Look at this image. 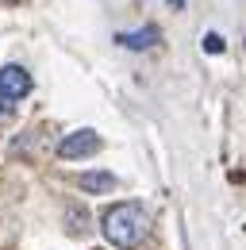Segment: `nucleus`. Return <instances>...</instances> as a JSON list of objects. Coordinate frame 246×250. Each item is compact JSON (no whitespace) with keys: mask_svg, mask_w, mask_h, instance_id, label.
Returning a JSON list of instances; mask_svg holds the SVG:
<instances>
[{"mask_svg":"<svg viewBox=\"0 0 246 250\" xmlns=\"http://www.w3.org/2000/svg\"><path fill=\"white\" fill-rule=\"evenodd\" d=\"M154 42H158V27H143V31H123L120 35V46H127V50H146Z\"/></svg>","mask_w":246,"mask_h":250,"instance_id":"5","label":"nucleus"},{"mask_svg":"<svg viewBox=\"0 0 246 250\" xmlns=\"http://www.w3.org/2000/svg\"><path fill=\"white\" fill-rule=\"evenodd\" d=\"M31 93V73L23 65H4L0 69V112H12L16 100Z\"/></svg>","mask_w":246,"mask_h":250,"instance_id":"2","label":"nucleus"},{"mask_svg":"<svg viewBox=\"0 0 246 250\" xmlns=\"http://www.w3.org/2000/svg\"><path fill=\"white\" fill-rule=\"evenodd\" d=\"M100 150V135L92 127H81V131H69L65 139L58 143V154L62 158H89Z\"/></svg>","mask_w":246,"mask_h":250,"instance_id":"3","label":"nucleus"},{"mask_svg":"<svg viewBox=\"0 0 246 250\" xmlns=\"http://www.w3.org/2000/svg\"><path fill=\"white\" fill-rule=\"evenodd\" d=\"M204 46H208V50H212V54H219V50H223V39H219V35H204Z\"/></svg>","mask_w":246,"mask_h":250,"instance_id":"6","label":"nucleus"},{"mask_svg":"<svg viewBox=\"0 0 246 250\" xmlns=\"http://www.w3.org/2000/svg\"><path fill=\"white\" fill-rule=\"evenodd\" d=\"M173 4H181V0H173Z\"/></svg>","mask_w":246,"mask_h":250,"instance_id":"7","label":"nucleus"},{"mask_svg":"<svg viewBox=\"0 0 246 250\" xmlns=\"http://www.w3.org/2000/svg\"><path fill=\"white\" fill-rule=\"evenodd\" d=\"M77 185H81V192L100 196V192H112V188H116V177H112V173H104V169H85Z\"/></svg>","mask_w":246,"mask_h":250,"instance_id":"4","label":"nucleus"},{"mask_svg":"<svg viewBox=\"0 0 246 250\" xmlns=\"http://www.w3.org/2000/svg\"><path fill=\"white\" fill-rule=\"evenodd\" d=\"M100 231H104V239H108L112 247H120V250L139 247L143 235H146V212H143V204H135V200L112 204V208L100 216Z\"/></svg>","mask_w":246,"mask_h":250,"instance_id":"1","label":"nucleus"}]
</instances>
